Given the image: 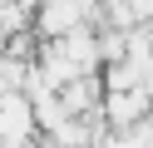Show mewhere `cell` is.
I'll return each mask as SVG.
<instances>
[{"label": "cell", "instance_id": "6da1fadb", "mask_svg": "<svg viewBox=\"0 0 153 148\" xmlns=\"http://www.w3.org/2000/svg\"><path fill=\"white\" fill-rule=\"evenodd\" d=\"M40 138V123H35V104L10 89V94H0V148H30Z\"/></svg>", "mask_w": 153, "mask_h": 148}, {"label": "cell", "instance_id": "3957f363", "mask_svg": "<svg viewBox=\"0 0 153 148\" xmlns=\"http://www.w3.org/2000/svg\"><path fill=\"white\" fill-rule=\"evenodd\" d=\"M89 148H94V143H89Z\"/></svg>", "mask_w": 153, "mask_h": 148}, {"label": "cell", "instance_id": "7a4b0ae2", "mask_svg": "<svg viewBox=\"0 0 153 148\" xmlns=\"http://www.w3.org/2000/svg\"><path fill=\"white\" fill-rule=\"evenodd\" d=\"M148 109H153V94H148V89H104V94H99L104 128H133Z\"/></svg>", "mask_w": 153, "mask_h": 148}]
</instances>
